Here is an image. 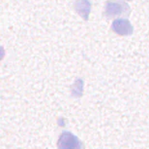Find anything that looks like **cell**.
Instances as JSON below:
<instances>
[{"instance_id": "1", "label": "cell", "mask_w": 149, "mask_h": 149, "mask_svg": "<svg viewBox=\"0 0 149 149\" xmlns=\"http://www.w3.org/2000/svg\"><path fill=\"white\" fill-rule=\"evenodd\" d=\"M130 11V6L121 0H109L106 3L105 15L109 19H112L121 15H129Z\"/></svg>"}, {"instance_id": "2", "label": "cell", "mask_w": 149, "mask_h": 149, "mask_svg": "<svg viewBox=\"0 0 149 149\" xmlns=\"http://www.w3.org/2000/svg\"><path fill=\"white\" fill-rule=\"evenodd\" d=\"M58 149H82V144L76 136L70 132H63L57 141Z\"/></svg>"}, {"instance_id": "3", "label": "cell", "mask_w": 149, "mask_h": 149, "mask_svg": "<svg viewBox=\"0 0 149 149\" xmlns=\"http://www.w3.org/2000/svg\"><path fill=\"white\" fill-rule=\"evenodd\" d=\"M111 28L116 34L121 35V36H128V35L132 34L134 31L132 23L127 19L114 20L111 25Z\"/></svg>"}, {"instance_id": "4", "label": "cell", "mask_w": 149, "mask_h": 149, "mask_svg": "<svg viewBox=\"0 0 149 149\" xmlns=\"http://www.w3.org/2000/svg\"><path fill=\"white\" fill-rule=\"evenodd\" d=\"M74 8L84 20H87L91 11V3L89 0H76Z\"/></svg>"}, {"instance_id": "5", "label": "cell", "mask_w": 149, "mask_h": 149, "mask_svg": "<svg viewBox=\"0 0 149 149\" xmlns=\"http://www.w3.org/2000/svg\"><path fill=\"white\" fill-rule=\"evenodd\" d=\"M73 96H74L76 97H80L82 95V89H83V81L81 79H77L76 83H74V87H73Z\"/></svg>"}, {"instance_id": "6", "label": "cell", "mask_w": 149, "mask_h": 149, "mask_svg": "<svg viewBox=\"0 0 149 149\" xmlns=\"http://www.w3.org/2000/svg\"><path fill=\"white\" fill-rule=\"evenodd\" d=\"M128 1H131V0H128Z\"/></svg>"}]
</instances>
